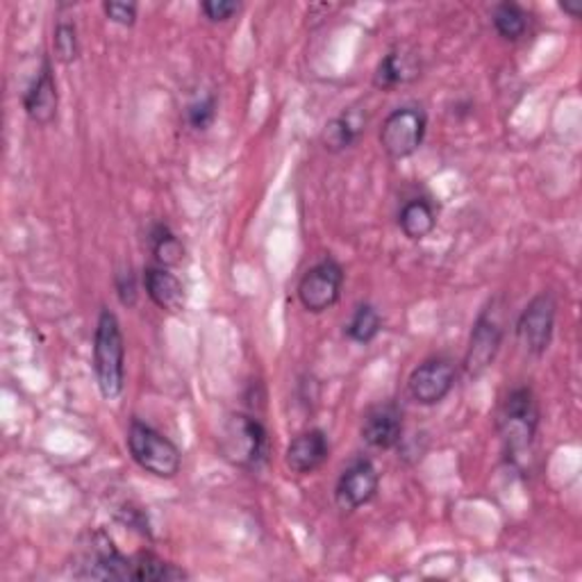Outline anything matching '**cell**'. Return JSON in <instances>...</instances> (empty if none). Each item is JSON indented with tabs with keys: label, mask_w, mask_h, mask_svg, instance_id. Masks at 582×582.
<instances>
[{
	"label": "cell",
	"mask_w": 582,
	"mask_h": 582,
	"mask_svg": "<svg viewBox=\"0 0 582 582\" xmlns=\"http://www.w3.org/2000/svg\"><path fill=\"white\" fill-rule=\"evenodd\" d=\"M539 426V405L531 387H516L498 412V432L506 443L508 458L519 464L531 453Z\"/></svg>",
	"instance_id": "1"
},
{
	"label": "cell",
	"mask_w": 582,
	"mask_h": 582,
	"mask_svg": "<svg viewBox=\"0 0 582 582\" xmlns=\"http://www.w3.org/2000/svg\"><path fill=\"white\" fill-rule=\"evenodd\" d=\"M94 371L100 394L112 401L121 396L126 382V344L115 312L103 310L94 335Z\"/></svg>",
	"instance_id": "2"
},
{
	"label": "cell",
	"mask_w": 582,
	"mask_h": 582,
	"mask_svg": "<svg viewBox=\"0 0 582 582\" xmlns=\"http://www.w3.org/2000/svg\"><path fill=\"white\" fill-rule=\"evenodd\" d=\"M128 449L132 460L157 478H176L182 466V453L176 443L142 421L130 424Z\"/></svg>",
	"instance_id": "3"
},
{
	"label": "cell",
	"mask_w": 582,
	"mask_h": 582,
	"mask_svg": "<svg viewBox=\"0 0 582 582\" xmlns=\"http://www.w3.org/2000/svg\"><path fill=\"white\" fill-rule=\"evenodd\" d=\"M269 439L260 419L233 414L221 430V453L241 468H256L266 460Z\"/></svg>",
	"instance_id": "4"
},
{
	"label": "cell",
	"mask_w": 582,
	"mask_h": 582,
	"mask_svg": "<svg viewBox=\"0 0 582 582\" xmlns=\"http://www.w3.org/2000/svg\"><path fill=\"white\" fill-rule=\"evenodd\" d=\"M428 117L421 107L405 105L384 119L380 146L392 159H405L417 153L426 140Z\"/></svg>",
	"instance_id": "5"
},
{
	"label": "cell",
	"mask_w": 582,
	"mask_h": 582,
	"mask_svg": "<svg viewBox=\"0 0 582 582\" xmlns=\"http://www.w3.org/2000/svg\"><path fill=\"white\" fill-rule=\"evenodd\" d=\"M344 269L337 260L325 258L305 271L298 283V300L308 312L321 314L330 310L342 296Z\"/></svg>",
	"instance_id": "6"
},
{
	"label": "cell",
	"mask_w": 582,
	"mask_h": 582,
	"mask_svg": "<svg viewBox=\"0 0 582 582\" xmlns=\"http://www.w3.org/2000/svg\"><path fill=\"white\" fill-rule=\"evenodd\" d=\"M558 300L550 292H542L535 296L519 317L516 335L523 348L533 355H544L550 346L553 330H556Z\"/></svg>",
	"instance_id": "7"
},
{
	"label": "cell",
	"mask_w": 582,
	"mask_h": 582,
	"mask_svg": "<svg viewBox=\"0 0 582 582\" xmlns=\"http://www.w3.org/2000/svg\"><path fill=\"white\" fill-rule=\"evenodd\" d=\"M458 369L449 357H430L412 371L407 380L409 396L419 405H437L451 394Z\"/></svg>",
	"instance_id": "8"
},
{
	"label": "cell",
	"mask_w": 582,
	"mask_h": 582,
	"mask_svg": "<svg viewBox=\"0 0 582 582\" xmlns=\"http://www.w3.org/2000/svg\"><path fill=\"white\" fill-rule=\"evenodd\" d=\"M503 335L506 330L501 328V321L496 319L491 310H485L478 317L474 332H471L468 348L464 355V371L468 378H478L491 367L498 351H501Z\"/></svg>",
	"instance_id": "9"
},
{
	"label": "cell",
	"mask_w": 582,
	"mask_h": 582,
	"mask_svg": "<svg viewBox=\"0 0 582 582\" xmlns=\"http://www.w3.org/2000/svg\"><path fill=\"white\" fill-rule=\"evenodd\" d=\"M380 485L378 468L371 460H355L337 480L335 487V501L340 510L353 512L357 508L367 506L376 496Z\"/></svg>",
	"instance_id": "10"
},
{
	"label": "cell",
	"mask_w": 582,
	"mask_h": 582,
	"mask_svg": "<svg viewBox=\"0 0 582 582\" xmlns=\"http://www.w3.org/2000/svg\"><path fill=\"white\" fill-rule=\"evenodd\" d=\"M58 82H55L52 67L48 60H44L39 73L31 82V87L23 94V109L37 126H48L58 117Z\"/></svg>",
	"instance_id": "11"
},
{
	"label": "cell",
	"mask_w": 582,
	"mask_h": 582,
	"mask_svg": "<svg viewBox=\"0 0 582 582\" xmlns=\"http://www.w3.org/2000/svg\"><path fill=\"white\" fill-rule=\"evenodd\" d=\"M363 439L373 449H394L403 439V412L394 403H382L367 412L363 421Z\"/></svg>",
	"instance_id": "12"
},
{
	"label": "cell",
	"mask_w": 582,
	"mask_h": 582,
	"mask_svg": "<svg viewBox=\"0 0 582 582\" xmlns=\"http://www.w3.org/2000/svg\"><path fill=\"white\" fill-rule=\"evenodd\" d=\"M330 458V443L323 430H308V432H300L298 437H294V441L287 447V468L292 474L298 476H308L314 474L319 466H323V462Z\"/></svg>",
	"instance_id": "13"
},
{
	"label": "cell",
	"mask_w": 582,
	"mask_h": 582,
	"mask_svg": "<svg viewBox=\"0 0 582 582\" xmlns=\"http://www.w3.org/2000/svg\"><path fill=\"white\" fill-rule=\"evenodd\" d=\"M85 571L80 578H98V580H132V558L121 556L115 544L107 537L98 535L92 546V556L85 560Z\"/></svg>",
	"instance_id": "14"
},
{
	"label": "cell",
	"mask_w": 582,
	"mask_h": 582,
	"mask_svg": "<svg viewBox=\"0 0 582 582\" xmlns=\"http://www.w3.org/2000/svg\"><path fill=\"white\" fill-rule=\"evenodd\" d=\"M144 285L149 298L162 312L178 314L185 310V287L169 269L149 266L144 271Z\"/></svg>",
	"instance_id": "15"
},
{
	"label": "cell",
	"mask_w": 582,
	"mask_h": 582,
	"mask_svg": "<svg viewBox=\"0 0 582 582\" xmlns=\"http://www.w3.org/2000/svg\"><path fill=\"white\" fill-rule=\"evenodd\" d=\"M365 123H367V119L359 115L357 109H348V112L328 121L323 132H321V142H323L325 151L342 153V151L351 149L359 140V136H363Z\"/></svg>",
	"instance_id": "16"
},
{
	"label": "cell",
	"mask_w": 582,
	"mask_h": 582,
	"mask_svg": "<svg viewBox=\"0 0 582 582\" xmlns=\"http://www.w3.org/2000/svg\"><path fill=\"white\" fill-rule=\"evenodd\" d=\"M399 226L407 239L421 241L435 230L437 214L428 201L414 199V201H407L403 205V210L399 214Z\"/></svg>",
	"instance_id": "17"
},
{
	"label": "cell",
	"mask_w": 582,
	"mask_h": 582,
	"mask_svg": "<svg viewBox=\"0 0 582 582\" xmlns=\"http://www.w3.org/2000/svg\"><path fill=\"white\" fill-rule=\"evenodd\" d=\"M151 251L157 262V266H178L185 260V246L182 241L166 228V226H155L151 233Z\"/></svg>",
	"instance_id": "18"
},
{
	"label": "cell",
	"mask_w": 582,
	"mask_h": 582,
	"mask_svg": "<svg viewBox=\"0 0 582 582\" xmlns=\"http://www.w3.org/2000/svg\"><path fill=\"white\" fill-rule=\"evenodd\" d=\"M180 578H187L182 569L164 562L162 558L153 556V553H140V556L132 558V580L159 582V580H180Z\"/></svg>",
	"instance_id": "19"
},
{
	"label": "cell",
	"mask_w": 582,
	"mask_h": 582,
	"mask_svg": "<svg viewBox=\"0 0 582 582\" xmlns=\"http://www.w3.org/2000/svg\"><path fill=\"white\" fill-rule=\"evenodd\" d=\"M491 21H494L496 33L510 41H516L519 37H523L525 31H528V14H525V10L516 3L498 5L494 10Z\"/></svg>",
	"instance_id": "20"
},
{
	"label": "cell",
	"mask_w": 582,
	"mask_h": 582,
	"mask_svg": "<svg viewBox=\"0 0 582 582\" xmlns=\"http://www.w3.org/2000/svg\"><path fill=\"white\" fill-rule=\"evenodd\" d=\"M380 328H382V317L378 314L373 305L365 302L353 312V317L346 325V335L357 344H369L378 337Z\"/></svg>",
	"instance_id": "21"
},
{
	"label": "cell",
	"mask_w": 582,
	"mask_h": 582,
	"mask_svg": "<svg viewBox=\"0 0 582 582\" xmlns=\"http://www.w3.org/2000/svg\"><path fill=\"white\" fill-rule=\"evenodd\" d=\"M405 62H403V55H399V52H390V55H387V58L378 64V69H376V73H373V87L376 90H382V92H387V90H394V87H399L401 85V82H405Z\"/></svg>",
	"instance_id": "22"
},
{
	"label": "cell",
	"mask_w": 582,
	"mask_h": 582,
	"mask_svg": "<svg viewBox=\"0 0 582 582\" xmlns=\"http://www.w3.org/2000/svg\"><path fill=\"white\" fill-rule=\"evenodd\" d=\"M52 46L58 60L64 64H71L78 60L80 55V41H78V27L71 21H60L55 25V35H52Z\"/></svg>",
	"instance_id": "23"
},
{
	"label": "cell",
	"mask_w": 582,
	"mask_h": 582,
	"mask_svg": "<svg viewBox=\"0 0 582 582\" xmlns=\"http://www.w3.org/2000/svg\"><path fill=\"white\" fill-rule=\"evenodd\" d=\"M214 117H216V98L214 96H210L205 100H199V103H193L187 109V119H189V123L193 128H197V130L210 128L212 121H214Z\"/></svg>",
	"instance_id": "24"
},
{
	"label": "cell",
	"mask_w": 582,
	"mask_h": 582,
	"mask_svg": "<svg viewBox=\"0 0 582 582\" xmlns=\"http://www.w3.org/2000/svg\"><path fill=\"white\" fill-rule=\"evenodd\" d=\"M103 12H105V16L109 21H112V23L134 25L136 12H140V8H136V3H121V0H107V3H103Z\"/></svg>",
	"instance_id": "25"
},
{
	"label": "cell",
	"mask_w": 582,
	"mask_h": 582,
	"mask_svg": "<svg viewBox=\"0 0 582 582\" xmlns=\"http://www.w3.org/2000/svg\"><path fill=\"white\" fill-rule=\"evenodd\" d=\"M201 10L212 23H224L239 12V5L233 3V0H205Z\"/></svg>",
	"instance_id": "26"
},
{
	"label": "cell",
	"mask_w": 582,
	"mask_h": 582,
	"mask_svg": "<svg viewBox=\"0 0 582 582\" xmlns=\"http://www.w3.org/2000/svg\"><path fill=\"white\" fill-rule=\"evenodd\" d=\"M117 289H119V298L123 305H134L136 300V287H134V278L132 273H123L119 275V283H117Z\"/></svg>",
	"instance_id": "27"
},
{
	"label": "cell",
	"mask_w": 582,
	"mask_h": 582,
	"mask_svg": "<svg viewBox=\"0 0 582 582\" xmlns=\"http://www.w3.org/2000/svg\"><path fill=\"white\" fill-rule=\"evenodd\" d=\"M569 16H573V19H580V14H582V3H580V0H575V3H571V0H565V3L560 5Z\"/></svg>",
	"instance_id": "28"
}]
</instances>
